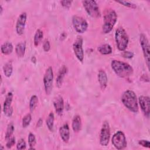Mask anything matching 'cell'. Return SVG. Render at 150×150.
Returning <instances> with one entry per match:
<instances>
[{"instance_id": "1", "label": "cell", "mask_w": 150, "mask_h": 150, "mask_svg": "<svg viewBox=\"0 0 150 150\" xmlns=\"http://www.w3.org/2000/svg\"><path fill=\"white\" fill-rule=\"evenodd\" d=\"M111 66L114 73L120 77H128L133 74V68L127 63L113 60L111 63Z\"/></svg>"}, {"instance_id": "2", "label": "cell", "mask_w": 150, "mask_h": 150, "mask_svg": "<svg viewBox=\"0 0 150 150\" xmlns=\"http://www.w3.org/2000/svg\"><path fill=\"white\" fill-rule=\"evenodd\" d=\"M121 101L124 106L130 111L136 113L138 112V103L135 93L130 90L125 91L121 96Z\"/></svg>"}, {"instance_id": "3", "label": "cell", "mask_w": 150, "mask_h": 150, "mask_svg": "<svg viewBox=\"0 0 150 150\" xmlns=\"http://www.w3.org/2000/svg\"><path fill=\"white\" fill-rule=\"evenodd\" d=\"M115 40L118 49L120 51H124L128 45V36L123 28L120 27L117 29L115 33Z\"/></svg>"}, {"instance_id": "4", "label": "cell", "mask_w": 150, "mask_h": 150, "mask_svg": "<svg viewBox=\"0 0 150 150\" xmlns=\"http://www.w3.org/2000/svg\"><path fill=\"white\" fill-rule=\"evenodd\" d=\"M117 21V15L114 10H111L105 13L103 19V32L107 34L110 33L113 29Z\"/></svg>"}, {"instance_id": "5", "label": "cell", "mask_w": 150, "mask_h": 150, "mask_svg": "<svg viewBox=\"0 0 150 150\" xmlns=\"http://www.w3.org/2000/svg\"><path fill=\"white\" fill-rule=\"evenodd\" d=\"M83 6L88 15L93 18H97L101 15L99 6L96 1H83Z\"/></svg>"}, {"instance_id": "6", "label": "cell", "mask_w": 150, "mask_h": 150, "mask_svg": "<svg viewBox=\"0 0 150 150\" xmlns=\"http://www.w3.org/2000/svg\"><path fill=\"white\" fill-rule=\"evenodd\" d=\"M111 142L114 146L117 149H123L127 145L125 134L121 131H118L113 135Z\"/></svg>"}, {"instance_id": "7", "label": "cell", "mask_w": 150, "mask_h": 150, "mask_svg": "<svg viewBox=\"0 0 150 150\" xmlns=\"http://www.w3.org/2000/svg\"><path fill=\"white\" fill-rule=\"evenodd\" d=\"M53 72L52 67H49L43 76V83L45 93L47 95H50L53 88Z\"/></svg>"}, {"instance_id": "8", "label": "cell", "mask_w": 150, "mask_h": 150, "mask_svg": "<svg viewBox=\"0 0 150 150\" xmlns=\"http://www.w3.org/2000/svg\"><path fill=\"white\" fill-rule=\"evenodd\" d=\"M110 138V128L109 123L105 121L102 124L100 133V144L101 146H106L109 143Z\"/></svg>"}, {"instance_id": "9", "label": "cell", "mask_w": 150, "mask_h": 150, "mask_svg": "<svg viewBox=\"0 0 150 150\" xmlns=\"http://www.w3.org/2000/svg\"><path fill=\"white\" fill-rule=\"evenodd\" d=\"M72 24L74 29L79 33H84L88 28L87 22L81 16H73L72 18Z\"/></svg>"}, {"instance_id": "10", "label": "cell", "mask_w": 150, "mask_h": 150, "mask_svg": "<svg viewBox=\"0 0 150 150\" xmlns=\"http://www.w3.org/2000/svg\"><path fill=\"white\" fill-rule=\"evenodd\" d=\"M139 42L140 45L142 50V52L144 54V56L148 66V69H149V56H150V50H149V43L148 39H147L146 36L142 33L139 36Z\"/></svg>"}, {"instance_id": "11", "label": "cell", "mask_w": 150, "mask_h": 150, "mask_svg": "<svg viewBox=\"0 0 150 150\" xmlns=\"http://www.w3.org/2000/svg\"><path fill=\"white\" fill-rule=\"evenodd\" d=\"M73 49L77 59L83 62L84 60V51L83 48V38L78 36L73 44Z\"/></svg>"}, {"instance_id": "12", "label": "cell", "mask_w": 150, "mask_h": 150, "mask_svg": "<svg viewBox=\"0 0 150 150\" xmlns=\"http://www.w3.org/2000/svg\"><path fill=\"white\" fill-rule=\"evenodd\" d=\"M13 100V94L12 92H8L6 96L5 100L3 105V112L4 114L10 117L13 114V108L12 106V102Z\"/></svg>"}, {"instance_id": "13", "label": "cell", "mask_w": 150, "mask_h": 150, "mask_svg": "<svg viewBox=\"0 0 150 150\" xmlns=\"http://www.w3.org/2000/svg\"><path fill=\"white\" fill-rule=\"evenodd\" d=\"M140 108L145 116L149 118L150 114V100L148 96H141L138 98Z\"/></svg>"}, {"instance_id": "14", "label": "cell", "mask_w": 150, "mask_h": 150, "mask_svg": "<svg viewBox=\"0 0 150 150\" xmlns=\"http://www.w3.org/2000/svg\"><path fill=\"white\" fill-rule=\"evenodd\" d=\"M27 19V14L26 12H22L18 17L16 23V32L18 35H22L25 30L26 22Z\"/></svg>"}, {"instance_id": "15", "label": "cell", "mask_w": 150, "mask_h": 150, "mask_svg": "<svg viewBox=\"0 0 150 150\" xmlns=\"http://www.w3.org/2000/svg\"><path fill=\"white\" fill-rule=\"evenodd\" d=\"M59 134L64 142L67 143L69 142L70 139V129L67 124H64L60 127Z\"/></svg>"}, {"instance_id": "16", "label": "cell", "mask_w": 150, "mask_h": 150, "mask_svg": "<svg viewBox=\"0 0 150 150\" xmlns=\"http://www.w3.org/2000/svg\"><path fill=\"white\" fill-rule=\"evenodd\" d=\"M97 77L100 88L102 90H104L106 88L108 82V77L105 71L104 70H100Z\"/></svg>"}, {"instance_id": "17", "label": "cell", "mask_w": 150, "mask_h": 150, "mask_svg": "<svg viewBox=\"0 0 150 150\" xmlns=\"http://www.w3.org/2000/svg\"><path fill=\"white\" fill-rule=\"evenodd\" d=\"M53 105L56 112L59 115H62L64 110V101L61 96L56 97L53 101Z\"/></svg>"}, {"instance_id": "18", "label": "cell", "mask_w": 150, "mask_h": 150, "mask_svg": "<svg viewBox=\"0 0 150 150\" xmlns=\"http://www.w3.org/2000/svg\"><path fill=\"white\" fill-rule=\"evenodd\" d=\"M67 71V69L66 66H64V65H63L59 69V71L57 76V78H56V86L58 88H60L62 86L64 76L66 75Z\"/></svg>"}, {"instance_id": "19", "label": "cell", "mask_w": 150, "mask_h": 150, "mask_svg": "<svg viewBox=\"0 0 150 150\" xmlns=\"http://www.w3.org/2000/svg\"><path fill=\"white\" fill-rule=\"evenodd\" d=\"M71 127L74 132H78L81 128V119L79 115H76L73 118Z\"/></svg>"}, {"instance_id": "20", "label": "cell", "mask_w": 150, "mask_h": 150, "mask_svg": "<svg viewBox=\"0 0 150 150\" xmlns=\"http://www.w3.org/2000/svg\"><path fill=\"white\" fill-rule=\"evenodd\" d=\"M13 47L11 42H6L2 44L1 46V50L3 54L9 55L13 52Z\"/></svg>"}, {"instance_id": "21", "label": "cell", "mask_w": 150, "mask_h": 150, "mask_svg": "<svg viewBox=\"0 0 150 150\" xmlns=\"http://www.w3.org/2000/svg\"><path fill=\"white\" fill-rule=\"evenodd\" d=\"M26 50V43L25 42H21L18 43L15 47V52L19 57H22L24 56Z\"/></svg>"}, {"instance_id": "22", "label": "cell", "mask_w": 150, "mask_h": 150, "mask_svg": "<svg viewBox=\"0 0 150 150\" xmlns=\"http://www.w3.org/2000/svg\"><path fill=\"white\" fill-rule=\"evenodd\" d=\"M3 71L6 77H9L11 76L13 72V66L11 61H9L4 64L3 67Z\"/></svg>"}, {"instance_id": "23", "label": "cell", "mask_w": 150, "mask_h": 150, "mask_svg": "<svg viewBox=\"0 0 150 150\" xmlns=\"http://www.w3.org/2000/svg\"><path fill=\"white\" fill-rule=\"evenodd\" d=\"M98 52L104 55L111 54L112 53V48L108 44H103L98 47Z\"/></svg>"}, {"instance_id": "24", "label": "cell", "mask_w": 150, "mask_h": 150, "mask_svg": "<svg viewBox=\"0 0 150 150\" xmlns=\"http://www.w3.org/2000/svg\"><path fill=\"white\" fill-rule=\"evenodd\" d=\"M43 37V33L42 30H41L40 29H38L36 30L35 36H34V39H33V43L34 45L35 46H38L42 40V38Z\"/></svg>"}, {"instance_id": "25", "label": "cell", "mask_w": 150, "mask_h": 150, "mask_svg": "<svg viewBox=\"0 0 150 150\" xmlns=\"http://www.w3.org/2000/svg\"><path fill=\"white\" fill-rule=\"evenodd\" d=\"M54 114L51 112L48 115V117L46 120V125L49 129V131H52L53 129V124H54Z\"/></svg>"}, {"instance_id": "26", "label": "cell", "mask_w": 150, "mask_h": 150, "mask_svg": "<svg viewBox=\"0 0 150 150\" xmlns=\"http://www.w3.org/2000/svg\"><path fill=\"white\" fill-rule=\"evenodd\" d=\"M38 103V97L36 95H33L29 101V110L33 112L36 108Z\"/></svg>"}, {"instance_id": "27", "label": "cell", "mask_w": 150, "mask_h": 150, "mask_svg": "<svg viewBox=\"0 0 150 150\" xmlns=\"http://www.w3.org/2000/svg\"><path fill=\"white\" fill-rule=\"evenodd\" d=\"M14 130H15V128H14L13 124L12 122L9 123L7 126V128H6L5 135V138L6 141L11 138V136L12 135L14 132Z\"/></svg>"}, {"instance_id": "28", "label": "cell", "mask_w": 150, "mask_h": 150, "mask_svg": "<svg viewBox=\"0 0 150 150\" xmlns=\"http://www.w3.org/2000/svg\"><path fill=\"white\" fill-rule=\"evenodd\" d=\"M36 143V140L35 135L33 133L30 132L28 135V144L30 146L29 149H35V148H34V146H35Z\"/></svg>"}, {"instance_id": "29", "label": "cell", "mask_w": 150, "mask_h": 150, "mask_svg": "<svg viewBox=\"0 0 150 150\" xmlns=\"http://www.w3.org/2000/svg\"><path fill=\"white\" fill-rule=\"evenodd\" d=\"M32 120V116L30 113L26 114L22 118V127L23 128H26L30 123Z\"/></svg>"}, {"instance_id": "30", "label": "cell", "mask_w": 150, "mask_h": 150, "mask_svg": "<svg viewBox=\"0 0 150 150\" xmlns=\"http://www.w3.org/2000/svg\"><path fill=\"white\" fill-rule=\"evenodd\" d=\"M26 148V142L23 138H21L19 140L16 145L17 149H25Z\"/></svg>"}, {"instance_id": "31", "label": "cell", "mask_w": 150, "mask_h": 150, "mask_svg": "<svg viewBox=\"0 0 150 150\" xmlns=\"http://www.w3.org/2000/svg\"><path fill=\"white\" fill-rule=\"evenodd\" d=\"M117 3H119L120 4H122V5L127 6V7H129L131 8H133L135 9L137 8V6L135 4L131 2H127V1H116Z\"/></svg>"}, {"instance_id": "32", "label": "cell", "mask_w": 150, "mask_h": 150, "mask_svg": "<svg viewBox=\"0 0 150 150\" xmlns=\"http://www.w3.org/2000/svg\"><path fill=\"white\" fill-rule=\"evenodd\" d=\"M15 137H11V138H9L8 140H7V142L6 144V146L7 147V148L9 149L11 148L15 144Z\"/></svg>"}, {"instance_id": "33", "label": "cell", "mask_w": 150, "mask_h": 150, "mask_svg": "<svg viewBox=\"0 0 150 150\" xmlns=\"http://www.w3.org/2000/svg\"><path fill=\"white\" fill-rule=\"evenodd\" d=\"M122 56L124 58H127V59H131L132 57H133L134 56V53L131 52H129V51H123L122 53Z\"/></svg>"}, {"instance_id": "34", "label": "cell", "mask_w": 150, "mask_h": 150, "mask_svg": "<svg viewBox=\"0 0 150 150\" xmlns=\"http://www.w3.org/2000/svg\"><path fill=\"white\" fill-rule=\"evenodd\" d=\"M138 144H139V145H140L142 146L145 147V148H149L150 146V143L148 140H145V139L139 140L138 141Z\"/></svg>"}, {"instance_id": "35", "label": "cell", "mask_w": 150, "mask_h": 150, "mask_svg": "<svg viewBox=\"0 0 150 150\" xmlns=\"http://www.w3.org/2000/svg\"><path fill=\"white\" fill-rule=\"evenodd\" d=\"M71 3H72L71 1H60V4L62 6L67 9H69L71 6Z\"/></svg>"}, {"instance_id": "36", "label": "cell", "mask_w": 150, "mask_h": 150, "mask_svg": "<svg viewBox=\"0 0 150 150\" xmlns=\"http://www.w3.org/2000/svg\"><path fill=\"white\" fill-rule=\"evenodd\" d=\"M43 49L45 52H49L50 49V44L49 40H45L43 44Z\"/></svg>"}, {"instance_id": "37", "label": "cell", "mask_w": 150, "mask_h": 150, "mask_svg": "<svg viewBox=\"0 0 150 150\" xmlns=\"http://www.w3.org/2000/svg\"><path fill=\"white\" fill-rule=\"evenodd\" d=\"M43 124V120L42 118H40L38 121V122L36 124V127H41V125H42Z\"/></svg>"}, {"instance_id": "38", "label": "cell", "mask_w": 150, "mask_h": 150, "mask_svg": "<svg viewBox=\"0 0 150 150\" xmlns=\"http://www.w3.org/2000/svg\"><path fill=\"white\" fill-rule=\"evenodd\" d=\"M0 9H1V13H2V11H3V8H2L1 5L0 6Z\"/></svg>"}, {"instance_id": "39", "label": "cell", "mask_w": 150, "mask_h": 150, "mask_svg": "<svg viewBox=\"0 0 150 150\" xmlns=\"http://www.w3.org/2000/svg\"><path fill=\"white\" fill-rule=\"evenodd\" d=\"M4 149V148L2 146V145H1V147H0V149Z\"/></svg>"}]
</instances>
